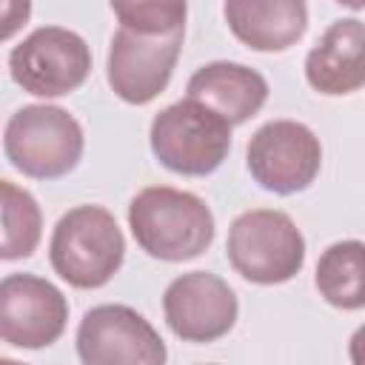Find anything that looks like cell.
Segmentation results:
<instances>
[{"label": "cell", "instance_id": "6da1fadb", "mask_svg": "<svg viewBox=\"0 0 365 365\" xmlns=\"http://www.w3.org/2000/svg\"><path fill=\"white\" fill-rule=\"evenodd\" d=\"M128 228L137 245L163 262H185L200 257L214 242V214L202 197L148 185L128 202Z\"/></svg>", "mask_w": 365, "mask_h": 365}, {"label": "cell", "instance_id": "7a4b0ae2", "mask_svg": "<svg viewBox=\"0 0 365 365\" xmlns=\"http://www.w3.org/2000/svg\"><path fill=\"white\" fill-rule=\"evenodd\" d=\"M48 259L60 279L74 288H103L125 259V237L103 205L66 211L48 240Z\"/></svg>", "mask_w": 365, "mask_h": 365}, {"label": "cell", "instance_id": "3957f363", "mask_svg": "<svg viewBox=\"0 0 365 365\" xmlns=\"http://www.w3.org/2000/svg\"><path fill=\"white\" fill-rule=\"evenodd\" d=\"M86 148L83 125L60 106L34 103L17 108L3 131L6 160L31 180H60L77 168Z\"/></svg>", "mask_w": 365, "mask_h": 365}, {"label": "cell", "instance_id": "277c9868", "mask_svg": "<svg viewBox=\"0 0 365 365\" xmlns=\"http://www.w3.org/2000/svg\"><path fill=\"white\" fill-rule=\"evenodd\" d=\"M231 123L208 106L185 97L165 106L148 131L157 163L182 177H205L217 171L231 151Z\"/></svg>", "mask_w": 365, "mask_h": 365}, {"label": "cell", "instance_id": "5b68a950", "mask_svg": "<svg viewBox=\"0 0 365 365\" xmlns=\"http://www.w3.org/2000/svg\"><path fill=\"white\" fill-rule=\"evenodd\" d=\"M225 254L242 279L254 285H279L302 271L305 237L285 211L251 208L231 222Z\"/></svg>", "mask_w": 365, "mask_h": 365}, {"label": "cell", "instance_id": "8992f818", "mask_svg": "<svg viewBox=\"0 0 365 365\" xmlns=\"http://www.w3.org/2000/svg\"><path fill=\"white\" fill-rule=\"evenodd\" d=\"M9 74L26 94L63 97L88 80L91 48L71 29L40 26L9 51Z\"/></svg>", "mask_w": 365, "mask_h": 365}, {"label": "cell", "instance_id": "52a82bcc", "mask_svg": "<svg viewBox=\"0 0 365 365\" xmlns=\"http://www.w3.org/2000/svg\"><path fill=\"white\" fill-rule=\"evenodd\" d=\"M245 165L259 188L282 197L297 194L317 180L322 168V145L305 123L271 120L251 134Z\"/></svg>", "mask_w": 365, "mask_h": 365}, {"label": "cell", "instance_id": "ba28073f", "mask_svg": "<svg viewBox=\"0 0 365 365\" xmlns=\"http://www.w3.org/2000/svg\"><path fill=\"white\" fill-rule=\"evenodd\" d=\"M74 342L86 365H163L168 356L157 328L140 311L117 302L88 308Z\"/></svg>", "mask_w": 365, "mask_h": 365}, {"label": "cell", "instance_id": "9c48e42d", "mask_svg": "<svg viewBox=\"0 0 365 365\" xmlns=\"http://www.w3.org/2000/svg\"><path fill=\"white\" fill-rule=\"evenodd\" d=\"M185 29L168 34H140L131 29H117L108 46L106 77L111 91L131 106H145L160 97L180 60Z\"/></svg>", "mask_w": 365, "mask_h": 365}, {"label": "cell", "instance_id": "30bf717a", "mask_svg": "<svg viewBox=\"0 0 365 365\" xmlns=\"http://www.w3.org/2000/svg\"><path fill=\"white\" fill-rule=\"evenodd\" d=\"M68 325L66 294L37 274H9L0 282V336L9 348L40 351Z\"/></svg>", "mask_w": 365, "mask_h": 365}, {"label": "cell", "instance_id": "8fae6325", "mask_svg": "<svg viewBox=\"0 0 365 365\" xmlns=\"http://www.w3.org/2000/svg\"><path fill=\"white\" fill-rule=\"evenodd\" d=\"M240 314L231 285L211 271H188L168 282L163 294V317L174 336L182 342L222 339Z\"/></svg>", "mask_w": 365, "mask_h": 365}, {"label": "cell", "instance_id": "7c38bea8", "mask_svg": "<svg viewBox=\"0 0 365 365\" xmlns=\"http://www.w3.org/2000/svg\"><path fill=\"white\" fill-rule=\"evenodd\" d=\"M305 80L325 97L359 91L365 86V23L334 20L305 57Z\"/></svg>", "mask_w": 365, "mask_h": 365}, {"label": "cell", "instance_id": "4fadbf2b", "mask_svg": "<svg viewBox=\"0 0 365 365\" xmlns=\"http://www.w3.org/2000/svg\"><path fill=\"white\" fill-rule=\"evenodd\" d=\"M231 34L254 51H285L308 29L305 0H225Z\"/></svg>", "mask_w": 365, "mask_h": 365}, {"label": "cell", "instance_id": "5bb4252c", "mask_svg": "<svg viewBox=\"0 0 365 365\" xmlns=\"http://www.w3.org/2000/svg\"><path fill=\"white\" fill-rule=\"evenodd\" d=\"M185 91L191 100L208 106L231 125L248 123L268 100L265 77L242 63H228V60L200 66L191 74Z\"/></svg>", "mask_w": 365, "mask_h": 365}, {"label": "cell", "instance_id": "9a60e30c", "mask_svg": "<svg viewBox=\"0 0 365 365\" xmlns=\"http://www.w3.org/2000/svg\"><path fill=\"white\" fill-rule=\"evenodd\" d=\"M314 285L319 297L339 311L365 308V242L339 240L317 259Z\"/></svg>", "mask_w": 365, "mask_h": 365}, {"label": "cell", "instance_id": "2e32d148", "mask_svg": "<svg viewBox=\"0 0 365 365\" xmlns=\"http://www.w3.org/2000/svg\"><path fill=\"white\" fill-rule=\"evenodd\" d=\"M3 197V245L0 257L6 262L26 259L34 254L43 234V214L37 200L11 180H0Z\"/></svg>", "mask_w": 365, "mask_h": 365}, {"label": "cell", "instance_id": "e0dca14e", "mask_svg": "<svg viewBox=\"0 0 365 365\" xmlns=\"http://www.w3.org/2000/svg\"><path fill=\"white\" fill-rule=\"evenodd\" d=\"M123 29L140 34H168L185 29L188 0H108Z\"/></svg>", "mask_w": 365, "mask_h": 365}, {"label": "cell", "instance_id": "ac0fdd59", "mask_svg": "<svg viewBox=\"0 0 365 365\" xmlns=\"http://www.w3.org/2000/svg\"><path fill=\"white\" fill-rule=\"evenodd\" d=\"M31 14V0H6V9H3V37L9 40L20 26H26Z\"/></svg>", "mask_w": 365, "mask_h": 365}, {"label": "cell", "instance_id": "d6986e66", "mask_svg": "<svg viewBox=\"0 0 365 365\" xmlns=\"http://www.w3.org/2000/svg\"><path fill=\"white\" fill-rule=\"evenodd\" d=\"M348 356L354 365H365V325H359L348 339Z\"/></svg>", "mask_w": 365, "mask_h": 365}, {"label": "cell", "instance_id": "ffe728a7", "mask_svg": "<svg viewBox=\"0 0 365 365\" xmlns=\"http://www.w3.org/2000/svg\"><path fill=\"white\" fill-rule=\"evenodd\" d=\"M339 6H345V9H354V11H359V9H365V0H336Z\"/></svg>", "mask_w": 365, "mask_h": 365}]
</instances>
